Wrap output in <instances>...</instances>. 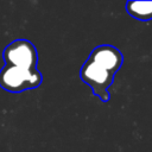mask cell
<instances>
[{"label": "cell", "mask_w": 152, "mask_h": 152, "mask_svg": "<svg viewBox=\"0 0 152 152\" xmlns=\"http://www.w3.org/2000/svg\"><path fill=\"white\" fill-rule=\"evenodd\" d=\"M42 83V74L34 69H23L13 65H5L0 70V86L1 88L19 93L27 89H34Z\"/></svg>", "instance_id": "cell-1"}, {"label": "cell", "mask_w": 152, "mask_h": 152, "mask_svg": "<svg viewBox=\"0 0 152 152\" xmlns=\"http://www.w3.org/2000/svg\"><path fill=\"white\" fill-rule=\"evenodd\" d=\"M89 59L96 62L97 64L102 65L103 68H106L107 70H109L113 74H115L121 68L122 62H124L122 53L113 45L96 46L91 51Z\"/></svg>", "instance_id": "cell-4"}, {"label": "cell", "mask_w": 152, "mask_h": 152, "mask_svg": "<svg viewBox=\"0 0 152 152\" xmlns=\"http://www.w3.org/2000/svg\"><path fill=\"white\" fill-rule=\"evenodd\" d=\"M82 81H84L94 91V94L100 97L103 102H107L110 99L109 93L107 91L108 87L112 86L114 80V74L97 64L91 59H87L82 65L80 71Z\"/></svg>", "instance_id": "cell-2"}, {"label": "cell", "mask_w": 152, "mask_h": 152, "mask_svg": "<svg viewBox=\"0 0 152 152\" xmlns=\"http://www.w3.org/2000/svg\"><path fill=\"white\" fill-rule=\"evenodd\" d=\"M2 58L6 65H13L28 70L37 69L38 55L36 46L26 39H17L10 43L2 52Z\"/></svg>", "instance_id": "cell-3"}, {"label": "cell", "mask_w": 152, "mask_h": 152, "mask_svg": "<svg viewBox=\"0 0 152 152\" xmlns=\"http://www.w3.org/2000/svg\"><path fill=\"white\" fill-rule=\"evenodd\" d=\"M126 11L129 15L138 20H152V0L150 1H128Z\"/></svg>", "instance_id": "cell-5"}]
</instances>
